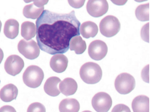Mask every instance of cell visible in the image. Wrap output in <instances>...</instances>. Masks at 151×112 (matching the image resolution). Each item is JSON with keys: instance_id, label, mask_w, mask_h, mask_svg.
I'll return each instance as SVG.
<instances>
[{"instance_id": "6da1fadb", "label": "cell", "mask_w": 151, "mask_h": 112, "mask_svg": "<svg viewBox=\"0 0 151 112\" xmlns=\"http://www.w3.org/2000/svg\"><path fill=\"white\" fill-rule=\"evenodd\" d=\"M36 24L38 45L41 50L49 54L66 53L72 38L80 36L81 23L74 10L60 14L45 10Z\"/></svg>"}, {"instance_id": "7a4b0ae2", "label": "cell", "mask_w": 151, "mask_h": 112, "mask_svg": "<svg viewBox=\"0 0 151 112\" xmlns=\"http://www.w3.org/2000/svg\"><path fill=\"white\" fill-rule=\"evenodd\" d=\"M80 74L81 79L86 84L97 83L101 79L102 70L100 66L95 63L87 62L81 67Z\"/></svg>"}, {"instance_id": "3957f363", "label": "cell", "mask_w": 151, "mask_h": 112, "mask_svg": "<svg viewBox=\"0 0 151 112\" xmlns=\"http://www.w3.org/2000/svg\"><path fill=\"white\" fill-rule=\"evenodd\" d=\"M42 69L38 66L31 65L27 67L23 74V80L27 87L32 88L39 87L44 78Z\"/></svg>"}, {"instance_id": "277c9868", "label": "cell", "mask_w": 151, "mask_h": 112, "mask_svg": "<svg viewBox=\"0 0 151 112\" xmlns=\"http://www.w3.org/2000/svg\"><path fill=\"white\" fill-rule=\"evenodd\" d=\"M99 27L101 34L106 37L111 38L119 32L121 25L117 18L109 15L101 20Z\"/></svg>"}, {"instance_id": "5b68a950", "label": "cell", "mask_w": 151, "mask_h": 112, "mask_svg": "<svg viewBox=\"0 0 151 112\" xmlns=\"http://www.w3.org/2000/svg\"><path fill=\"white\" fill-rule=\"evenodd\" d=\"M135 80L129 74H120L116 78L115 87L116 90L120 94H129L133 90L135 87Z\"/></svg>"}, {"instance_id": "8992f818", "label": "cell", "mask_w": 151, "mask_h": 112, "mask_svg": "<svg viewBox=\"0 0 151 112\" xmlns=\"http://www.w3.org/2000/svg\"><path fill=\"white\" fill-rule=\"evenodd\" d=\"M18 49L21 54L30 60L36 59L40 53L39 46L33 40L29 41L21 40L18 43Z\"/></svg>"}, {"instance_id": "52a82bcc", "label": "cell", "mask_w": 151, "mask_h": 112, "mask_svg": "<svg viewBox=\"0 0 151 112\" xmlns=\"http://www.w3.org/2000/svg\"><path fill=\"white\" fill-rule=\"evenodd\" d=\"M91 104L97 112H108L112 107V99L107 93L100 92L93 98Z\"/></svg>"}, {"instance_id": "ba28073f", "label": "cell", "mask_w": 151, "mask_h": 112, "mask_svg": "<svg viewBox=\"0 0 151 112\" xmlns=\"http://www.w3.org/2000/svg\"><path fill=\"white\" fill-rule=\"evenodd\" d=\"M107 46L103 41L95 40L91 43L88 48V53L91 59L100 61L106 56L108 53Z\"/></svg>"}, {"instance_id": "9c48e42d", "label": "cell", "mask_w": 151, "mask_h": 112, "mask_svg": "<svg viewBox=\"0 0 151 112\" xmlns=\"http://www.w3.org/2000/svg\"><path fill=\"white\" fill-rule=\"evenodd\" d=\"M24 66L22 58L17 55H13L7 58L4 63V69L8 74L14 76L19 74Z\"/></svg>"}, {"instance_id": "30bf717a", "label": "cell", "mask_w": 151, "mask_h": 112, "mask_svg": "<svg viewBox=\"0 0 151 112\" xmlns=\"http://www.w3.org/2000/svg\"><path fill=\"white\" fill-rule=\"evenodd\" d=\"M108 8L106 1H89L86 5L88 13L94 17H99L106 14Z\"/></svg>"}, {"instance_id": "8fae6325", "label": "cell", "mask_w": 151, "mask_h": 112, "mask_svg": "<svg viewBox=\"0 0 151 112\" xmlns=\"http://www.w3.org/2000/svg\"><path fill=\"white\" fill-rule=\"evenodd\" d=\"M33 4L25 6L23 10L24 16L27 18L36 19L39 18L44 11V5L47 4L48 1H33Z\"/></svg>"}, {"instance_id": "7c38bea8", "label": "cell", "mask_w": 151, "mask_h": 112, "mask_svg": "<svg viewBox=\"0 0 151 112\" xmlns=\"http://www.w3.org/2000/svg\"><path fill=\"white\" fill-rule=\"evenodd\" d=\"M68 59L63 54H57L51 58L50 66L53 71L57 73L65 72L68 66Z\"/></svg>"}, {"instance_id": "4fadbf2b", "label": "cell", "mask_w": 151, "mask_h": 112, "mask_svg": "<svg viewBox=\"0 0 151 112\" xmlns=\"http://www.w3.org/2000/svg\"><path fill=\"white\" fill-rule=\"evenodd\" d=\"M59 88L63 94L68 96L76 93L77 90L78 84L72 78H67L60 83Z\"/></svg>"}, {"instance_id": "5bb4252c", "label": "cell", "mask_w": 151, "mask_h": 112, "mask_svg": "<svg viewBox=\"0 0 151 112\" xmlns=\"http://www.w3.org/2000/svg\"><path fill=\"white\" fill-rule=\"evenodd\" d=\"M60 82V79L56 77H52L48 78L44 85V89L45 92L48 95L52 97L58 96L60 93L58 88V85Z\"/></svg>"}, {"instance_id": "9a60e30c", "label": "cell", "mask_w": 151, "mask_h": 112, "mask_svg": "<svg viewBox=\"0 0 151 112\" xmlns=\"http://www.w3.org/2000/svg\"><path fill=\"white\" fill-rule=\"evenodd\" d=\"M18 92L17 87L14 84H7L1 89L0 92L1 99L4 102H11L16 99Z\"/></svg>"}, {"instance_id": "2e32d148", "label": "cell", "mask_w": 151, "mask_h": 112, "mask_svg": "<svg viewBox=\"0 0 151 112\" xmlns=\"http://www.w3.org/2000/svg\"><path fill=\"white\" fill-rule=\"evenodd\" d=\"M134 112H149V99L141 95L134 98L132 103Z\"/></svg>"}, {"instance_id": "e0dca14e", "label": "cell", "mask_w": 151, "mask_h": 112, "mask_svg": "<svg viewBox=\"0 0 151 112\" xmlns=\"http://www.w3.org/2000/svg\"><path fill=\"white\" fill-rule=\"evenodd\" d=\"M80 33L84 38L89 39L94 38L97 35L99 31L98 26L92 21H88L83 22L81 25Z\"/></svg>"}, {"instance_id": "ac0fdd59", "label": "cell", "mask_w": 151, "mask_h": 112, "mask_svg": "<svg viewBox=\"0 0 151 112\" xmlns=\"http://www.w3.org/2000/svg\"><path fill=\"white\" fill-rule=\"evenodd\" d=\"M59 108L60 112H78L80 104L77 99L67 98L60 102Z\"/></svg>"}, {"instance_id": "d6986e66", "label": "cell", "mask_w": 151, "mask_h": 112, "mask_svg": "<svg viewBox=\"0 0 151 112\" xmlns=\"http://www.w3.org/2000/svg\"><path fill=\"white\" fill-rule=\"evenodd\" d=\"M19 30V24L16 20L11 19L6 21L4 24V33L9 39H14L17 36Z\"/></svg>"}, {"instance_id": "ffe728a7", "label": "cell", "mask_w": 151, "mask_h": 112, "mask_svg": "<svg viewBox=\"0 0 151 112\" xmlns=\"http://www.w3.org/2000/svg\"><path fill=\"white\" fill-rule=\"evenodd\" d=\"M36 33L35 25L30 21H25L21 25V35L28 41L35 37Z\"/></svg>"}, {"instance_id": "44dd1931", "label": "cell", "mask_w": 151, "mask_h": 112, "mask_svg": "<svg viewBox=\"0 0 151 112\" xmlns=\"http://www.w3.org/2000/svg\"><path fill=\"white\" fill-rule=\"evenodd\" d=\"M69 48L71 51H74L77 54H82L86 49V42L80 36L74 37L70 41Z\"/></svg>"}, {"instance_id": "7402d4cb", "label": "cell", "mask_w": 151, "mask_h": 112, "mask_svg": "<svg viewBox=\"0 0 151 112\" xmlns=\"http://www.w3.org/2000/svg\"><path fill=\"white\" fill-rule=\"evenodd\" d=\"M135 16L137 19L141 21H148L149 20V4H141L135 10Z\"/></svg>"}, {"instance_id": "603a6c76", "label": "cell", "mask_w": 151, "mask_h": 112, "mask_svg": "<svg viewBox=\"0 0 151 112\" xmlns=\"http://www.w3.org/2000/svg\"><path fill=\"white\" fill-rule=\"evenodd\" d=\"M27 112H46L45 106L39 102L30 104L27 108Z\"/></svg>"}, {"instance_id": "cb8c5ba5", "label": "cell", "mask_w": 151, "mask_h": 112, "mask_svg": "<svg viewBox=\"0 0 151 112\" xmlns=\"http://www.w3.org/2000/svg\"><path fill=\"white\" fill-rule=\"evenodd\" d=\"M111 112H131L130 108L125 104H117L112 109Z\"/></svg>"}, {"instance_id": "d4e9b609", "label": "cell", "mask_w": 151, "mask_h": 112, "mask_svg": "<svg viewBox=\"0 0 151 112\" xmlns=\"http://www.w3.org/2000/svg\"><path fill=\"white\" fill-rule=\"evenodd\" d=\"M149 23L145 25L142 29L141 36L143 40L149 42Z\"/></svg>"}, {"instance_id": "484cf974", "label": "cell", "mask_w": 151, "mask_h": 112, "mask_svg": "<svg viewBox=\"0 0 151 112\" xmlns=\"http://www.w3.org/2000/svg\"><path fill=\"white\" fill-rule=\"evenodd\" d=\"M85 1H68L70 5L74 8H80L84 5Z\"/></svg>"}, {"instance_id": "4316f807", "label": "cell", "mask_w": 151, "mask_h": 112, "mask_svg": "<svg viewBox=\"0 0 151 112\" xmlns=\"http://www.w3.org/2000/svg\"><path fill=\"white\" fill-rule=\"evenodd\" d=\"M0 112H17L13 107L10 105H6L1 107Z\"/></svg>"}, {"instance_id": "83f0119b", "label": "cell", "mask_w": 151, "mask_h": 112, "mask_svg": "<svg viewBox=\"0 0 151 112\" xmlns=\"http://www.w3.org/2000/svg\"><path fill=\"white\" fill-rule=\"evenodd\" d=\"M82 112H92L91 111H88V110H86V111H83Z\"/></svg>"}]
</instances>
